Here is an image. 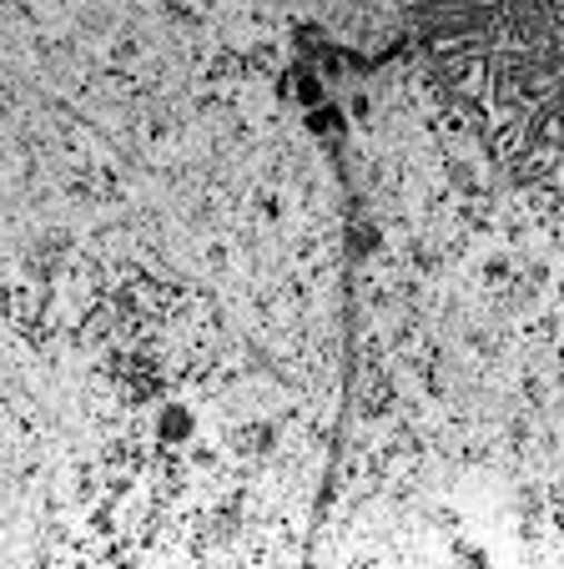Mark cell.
<instances>
[{
    "label": "cell",
    "instance_id": "cell-1",
    "mask_svg": "<svg viewBox=\"0 0 564 569\" xmlns=\"http://www.w3.org/2000/svg\"><path fill=\"white\" fill-rule=\"evenodd\" d=\"M107 61L117 66H127V71H137V66H147L151 61V46H147V36L141 31H111V46H107Z\"/></svg>",
    "mask_w": 564,
    "mask_h": 569
},
{
    "label": "cell",
    "instance_id": "cell-2",
    "mask_svg": "<svg viewBox=\"0 0 564 569\" xmlns=\"http://www.w3.org/2000/svg\"><path fill=\"white\" fill-rule=\"evenodd\" d=\"M237 262H243V252H237L227 237H207L202 242V268L212 272V278H232Z\"/></svg>",
    "mask_w": 564,
    "mask_h": 569
}]
</instances>
